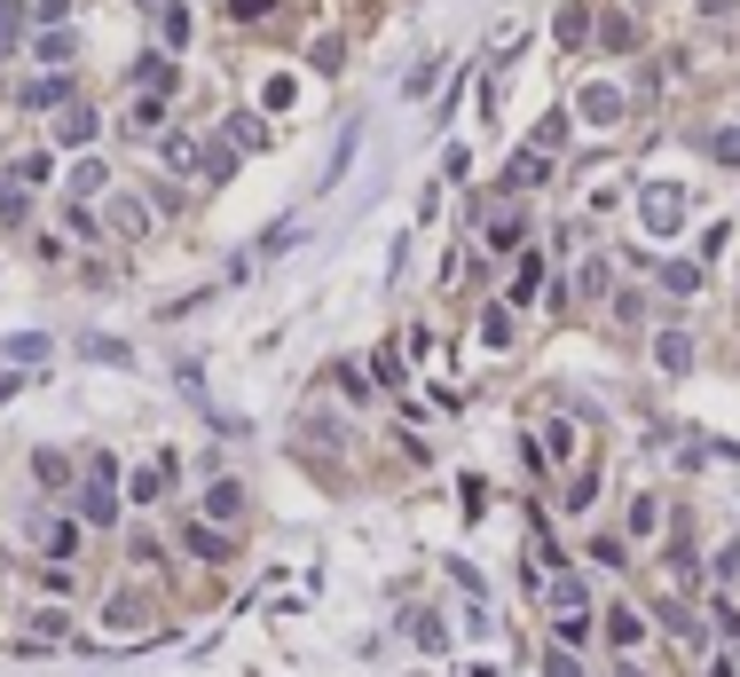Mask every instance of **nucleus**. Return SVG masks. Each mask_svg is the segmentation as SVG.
<instances>
[{
  "label": "nucleus",
  "mask_w": 740,
  "mask_h": 677,
  "mask_svg": "<svg viewBox=\"0 0 740 677\" xmlns=\"http://www.w3.org/2000/svg\"><path fill=\"white\" fill-rule=\"evenodd\" d=\"M481 338H489V347H513V316L489 308V316H481Z\"/></svg>",
  "instance_id": "nucleus-25"
},
{
  "label": "nucleus",
  "mask_w": 740,
  "mask_h": 677,
  "mask_svg": "<svg viewBox=\"0 0 740 677\" xmlns=\"http://www.w3.org/2000/svg\"><path fill=\"white\" fill-rule=\"evenodd\" d=\"M189 552H197V559H229V536H213L206 520H197V528H189Z\"/></svg>",
  "instance_id": "nucleus-21"
},
{
  "label": "nucleus",
  "mask_w": 740,
  "mask_h": 677,
  "mask_svg": "<svg viewBox=\"0 0 740 677\" xmlns=\"http://www.w3.org/2000/svg\"><path fill=\"white\" fill-rule=\"evenodd\" d=\"M544 677H583V669H576V662H567V654H552V669H544Z\"/></svg>",
  "instance_id": "nucleus-31"
},
{
  "label": "nucleus",
  "mask_w": 740,
  "mask_h": 677,
  "mask_svg": "<svg viewBox=\"0 0 740 677\" xmlns=\"http://www.w3.org/2000/svg\"><path fill=\"white\" fill-rule=\"evenodd\" d=\"M16 32H24V0H0V56L16 48Z\"/></svg>",
  "instance_id": "nucleus-23"
},
{
  "label": "nucleus",
  "mask_w": 740,
  "mask_h": 677,
  "mask_svg": "<svg viewBox=\"0 0 740 677\" xmlns=\"http://www.w3.org/2000/svg\"><path fill=\"white\" fill-rule=\"evenodd\" d=\"M40 544H48V559H72V552H79V528L55 520V528H40Z\"/></svg>",
  "instance_id": "nucleus-17"
},
{
  "label": "nucleus",
  "mask_w": 740,
  "mask_h": 677,
  "mask_svg": "<svg viewBox=\"0 0 740 677\" xmlns=\"http://www.w3.org/2000/svg\"><path fill=\"white\" fill-rule=\"evenodd\" d=\"M654 362L669 370V379H678V370L693 362V338H686V331H662V338H654Z\"/></svg>",
  "instance_id": "nucleus-7"
},
{
  "label": "nucleus",
  "mask_w": 740,
  "mask_h": 677,
  "mask_svg": "<svg viewBox=\"0 0 740 677\" xmlns=\"http://www.w3.org/2000/svg\"><path fill=\"white\" fill-rule=\"evenodd\" d=\"M126 79L143 87V95H174V63H165V56H143V63H134Z\"/></svg>",
  "instance_id": "nucleus-6"
},
{
  "label": "nucleus",
  "mask_w": 740,
  "mask_h": 677,
  "mask_svg": "<svg viewBox=\"0 0 740 677\" xmlns=\"http://www.w3.org/2000/svg\"><path fill=\"white\" fill-rule=\"evenodd\" d=\"M103 182H111V174H103L95 158H79V165H72V197H103Z\"/></svg>",
  "instance_id": "nucleus-18"
},
{
  "label": "nucleus",
  "mask_w": 740,
  "mask_h": 677,
  "mask_svg": "<svg viewBox=\"0 0 740 677\" xmlns=\"http://www.w3.org/2000/svg\"><path fill=\"white\" fill-rule=\"evenodd\" d=\"M725 583H740V544H732V552H725Z\"/></svg>",
  "instance_id": "nucleus-32"
},
{
  "label": "nucleus",
  "mask_w": 740,
  "mask_h": 677,
  "mask_svg": "<svg viewBox=\"0 0 740 677\" xmlns=\"http://www.w3.org/2000/svg\"><path fill=\"white\" fill-rule=\"evenodd\" d=\"M710 150H717L725 165H740V134H717V143H710Z\"/></svg>",
  "instance_id": "nucleus-30"
},
{
  "label": "nucleus",
  "mask_w": 740,
  "mask_h": 677,
  "mask_svg": "<svg viewBox=\"0 0 740 677\" xmlns=\"http://www.w3.org/2000/svg\"><path fill=\"white\" fill-rule=\"evenodd\" d=\"M599 48L630 56V48H638V24H630V16H599Z\"/></svg>",
  "instance_id": "nucleus-11"
},
{
  "label": "nucleus",
  "mask_w": 740,
  "mask_h": 677,
  "mask_svg": "<svg viewBox=\"0 0 740 677\" xmlns=\"http://www.w3.org/2000/svg\"><path fill=\"white\" fill-rule=\"evenodd\" d=\"M552 606H559V615H583V575H559V583H552Z\"/></svg>",
  "instance_id": "nucleus-20"
},
{
  "label": "nucleus",
  "mask_w": 740,
  "mask_h": 677,
  "mask_svg": "<svg viewBox=\"0 0 740 677\" xmlns=\"http://www.w3.org/2000/svg\"><path fill=\"white\" fill-rule=\"evenodd\" d=\"M607 630H615V647H638V638H646V623H638V615H615Z\"/></svg>",
  "instance_id": "nucleus-27"
},
{
  "label": "nucleus",
  "mask_w": 740,
  "mask_h": 677,
  "mask_svg": "<svg viewBox=\"0 0 740 677\" xmlns=\"http://www.w3.org/2000/svg\"><path fill=\"white\" fill-rule=\"evenodd\" d=\"M158 150H165V165H174V174H189V165H197V158H206V150H197V143H189V134H165V143H158Z\"/></svg>",
  "instance_id": "nucleus-15"
},
{
  "label": "nucleus",
  "mask_w": 740,
  "mask_h": 677,
  "mask_svg": "<svg viewBox=\"0 0 740 677\" xmlns=\"http://www.w3.org/2000/svg\"><path fill=\"white\" fill-rule=\"evenodd\" d=\"M32 48H40V63H48V72H55V63H72V56H79V40H72L63 24H55V32H40Z\"/></svg>",
  "instance_id": "nucleus-8"
},
{
  "label": "nucleus",
  "mask_w": 740,
  "mask_h": 677,
  "mask_svg": "<svg viewBox=\"0 0 740 677\" xmlns=\"http://www.w3.org/2000/svg\"><path fill=\"white\" fill-rule=\"evenodd\" d=\"M126 126H134V134H150V126H165V95H143V103L126 111Z\"/></svg>",
  "instance_id": "nucleus-19"
},
{
  "label": "nucleus",
  "mask_w": 740,
  "mask_h": 677,
  "mask_svg": "<svg viewBox=\"0 0 740 677\" xmlns=\"http://www.w3.org/2000/svg\"><path fill=\"white\" fill-rule=\"evenodd\" d=\"M583 111H591V126H615V119H622V87H591Z\"/></svg>",
  "instance_id": "nucleus-9"
},
{
  "label": "nucleus",
  "mask_w": 740,
  "mask_h": 677,
  "mask_svg": "<svg viewBox=\"0 0 740 677\" xmlns=\"http://www.w3.org/2000/svg\"><path fill=\"white\" fill-rule=\"evenodd\" d=\"M481 236H489V253H513V245H520V213H489Z\"/></svg>",
  "instance_id": "nucleus-13"
},
{
  "label": "nucleus",
  "mask_w": 740,
  "mask_h": 677,
  "mask_svg": "<svg viewBox=\"0 0 740 677\" xmlns=\"http://www.w3.org/2000/svg\"><path fill=\"white\" fill-rule=\"evenodd\" d=\"M662 292L693 299V292H701V268H693V260H669V268H662Z\"/></svg>",
  "instance_id": "nucleus-14"
},
{
  "label": "nucleus",
  "mask_w": 740,
  "mask_h": 677,
  "mask_svg": "<svg viewBox=\"0 0 740 677\" xmlns=\"http://www.w3.org/2000/svg\"><path fill=\"white\" fill-rule=\"evenodd\" d=\"M221 143H229V150H260V143H268V126L237 111V119H229V126H221Z\"/></svg>",
  "instance_id": "nucleus-10"
},
{
  "label": "nucleus",
  "mask_w": 740,
  "mask_h": 677,
  "mask_svg": "<svg viewBox=\"0 0 740 677\" xmlns=\"http://www.w3.org/2000/svg\"><path fill=\"white\" fill-rule=\"evenodd\" d=\"M206 504H213V520H229V513H237V504H245V489H237V481H221V489H213Z\"/></svg>",
  "instance_id": "nucleus-26"
},
{
  "label": "nucleus",
  "mask_w": 740,
  "mask_h": 677,
  "mask_svg": "<svg viewBox=\"0 0 740 677\" xmlns=\"http://www.w3.org/2000/svg\"><path fill=\"white\" fill-rule=\"evenodd\" d=\"M701 16H710V24H732V16H740V0H701Z\"/></svg>",
  "instance_id": "nucleus-29"
},
{
  "label": "nucleus",
  "mask_w": 740,
  "mask_h": 677,
  "mask_svg": "<svg viewBox=\"0 0 740 677\" xmlns=\"http://www.w3.org/2000/svg\"><path fill=\"white\" fill-rule=\"evenodd\" d=\"M143 9H165V0H143Z\"/></svg>",
  "instance_id": "nucleus-33"
},
{
  "label": "nucleus",
  "mask_w": 740,
  "mask_h": 677,
  "mask_svg": "<svg viewBox=\"0 0 740 677\" xmlns=\"http://www.w3.org/2000/svg\"><path fill=\"white\" fill-rule=\"evenodd\" d=\"M103 221H111L119 236H143V229H150V206H143V197H126V189H119L111 206H103Z\"/></svg>",
  "instance_id": "nucleus-4"
},
{
  "label": "nucleus",
  "mask_w": 740,
  "mask_h": 677,
  "mask_svg": "<svg viewBox=\"0 0 740 677\" xmlns=\"http://www.w3.org/2000/svg\"><path fill=\"white\" fill-rule=\"evenodd\" d=\"M583 32H591V9H559V48H583Z\"/></svg>",
  "instance_id": "nucleus-22"
},
{
  "label": "nucleus",
  "mask_w": 740,
  "mask_h": 677,
  "mask_svg": "<svg viewBox=\"0 0 740 677\" xmlns=\"http://www.w3.org/2000/svg\"><path fill=\"white\" fill-rule=\"evenodd\" d=\"M95 126H103V119H95V111L79 103V95H72V103L55 111V143H72V150H79V143H95Z\"/></svg>",
  "instance_id": "nucleus-2"
},
{
  "label": "nucleus",
  "mask_w": 740,
  "mask_h": 677,
  "mask_svg": "<svg viewBox=\"0 0 740 677\" xmlns=\"http://www.w3.org/2000/svg\"><path fill=\"white\" fill-rule=\"evenodd\" d=\"M678 221H686V189H678V182H654V189H646V229L669 236Z\"/></svg>",
  "instance_id": "nucleus-1"
},
{
  "label": "nucleus",
  "mask_w": 740,
  "mask_h": 677,
  "mask_svg": "<svg viewBox=\"0 0 740 677\" xmlns=\"http://www.w3.org/2000/svg\"><path fill=\"white\" fill-rule=\"evenodd\" d=\"M229 16H237V24H260V16H268V0H229Z\"/></svg>",
  "instance_id": "nucleus-28"
},
{
  "label": "nucleus",
  "mask_w": 740,
  "mask_h": 677,
  "mask_svg": "<svg viewBox=\"0 0 740 677\" xmlns=\"http://www.w3.org/2000/svg\"><path fill=\"white\" fill-rule=\"evenodd\" d=\"M189 32H197L189 9H174V0H165V9H158V48H165V56H182V48H189Z\"/></svg>",
  "instance_id": "nucleus-5"
},
{
  "label": "nucleus",
  "mask_w": 740,
  "mask_h": 677,
  "mask_svg": "<svg viewBox=\"0 0 740 677\" xmlns=\"http://www.w3.org/2000/svg\"><path fill=\"white\" fill-rule=\"evenodd\" d=\"M48 174H55V158H48V150H32V158L9 165V182H24V189H32V182H48Z\"/></svg>",
  "instance_id": "nucleus-16"
},
{
  "label": "nucleus",
  "mask_w": 740,
  "mask_h": 677,
  "mask_svg": "<svg viewBox=\"0 0 740 677\" xmlns=\"http://www.w3.org/2000/svg\"><path fill=\"white\" fill-rule=\"evenodd\" d=\"M16 103H24V111H63V103H72V79H63V72H48V79H32V87L16 95Z\"/></svg>",
  "instance_id": "nucleus-3"
},
{
  "label": "nucleus",
  "mask_w": 740,
  "mask_h": 677,
  "mask_svg": "<svg viewBox=\"0 0 740 677\" xmlns=\"http://www.w3.org/2000/svg\"><path fill=\"white\" fill-rule=\"evenodd\" d=\"M544 292V260H520V276H513V299H535Z\"/></svg>",
  "instance_id": "nucleus-24"
},
{
  "label": "nucleus",
  "mask_w": 740,
  "mask_h": 677,
  "mask_svg": "<svg viewBox=\"0 0 740 677\" xmlns=\"http://www.w3.org/2000/svg\"><path fill=\"white\" fill-rule=\"evenodd\" d=\"M544 174H552V165H544V150H520V158H513V174H504V182H513V189H535Z\"/></svg>",
  "instance_id": "nucleus-12"
}]
</instances>
